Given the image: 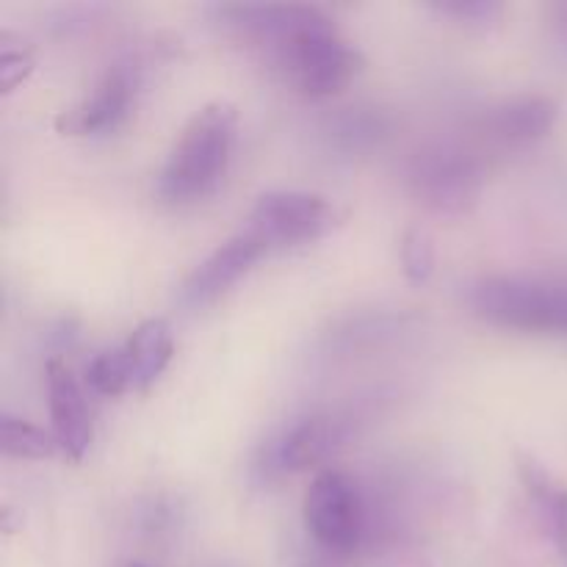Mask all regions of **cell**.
Returning <instances> with one entry per match:
<instances>
[{
  "label": "cell",
  "instance_id": "1",
  "mask_svg": "<svg viewBox=\"0 0 567 567\" xmlns=\"http://www.w3.org/2000/svg\"><path fill=\"white\" fill-rule=\"evenodd\" d=\"M214 14L227 33L264 50L305 97H332L363 70L360 50L316 6L221 3Z\"/></svg>",
  "mask_w": 567,
  "mask_h": 567
},
{
  "label": "cell",
  "instance_id": "2",
  "mask_svg": "<svg viewBox=\"0 0 567 567\" xmlns=\"http://www.w3.org/2000/svg\"><path fill=\"white\" fill-rule=\"evenodd\" d=\"M238 111L227 100L203 105L177 136L158 175V194L172 205L208 197L225 177L236 144Z\"/></svg>",
  "mask_w": 567,
  "mask_h": 567
},
{
  "label": "cell",
  "instance_id": "3",
  "mask_svg": "<svg viewBox=\"0 0 567 567\" xmlns=\"http://www.w3.org/2000/svg\"><path fill=\"white\" fill-rule=\"evenodd\" d=\"M468 305L491 324L567 336V271L480 277L471 286Z\"/></svg>",
  "mask_w": 567,
  "mask_h": 567
},
{
  "label": "cell",
  "instance_id": "4",
  "mask_svg": "<svg viewBox=\"0 0 567 567\" xmlns=\"http://www.w3.org/2000/svg\"><path fill=\"white\" fill-rule=\"evenodd\" d=\"M408 188L435 214H465L485 186V169L474 153L454 144H430L408 161Z\"/></svg>",
  "mask_w": 567,
  "mask_h": 567
},
{
  "label": "cell",
  "instance_id": "5",
  "mask_svg": "<svg viewBox=\"0 0 567 567\" xmlns=\"http://www.w3.org/2000/svg\"><path fill=\"white\" fill-rule=\"evenodd\" d=\"M338 221V208L313 192H266L252 205L244 230L252 233L266 249L297 247L330 233Z\"/></svg>",
  "mask_w": 567,
  "mask_h": 567
},
{
  "label": "cell",
  "instance_id": "6",
  "mask_svg": "<svg viewBox=\"0 0 567 567\" xmlns=\"http://www.w3.org/2000/svg\"><path fill=\"white\" fill-rule=\"evenodd\" d=\"M305 526L327 551L349 554L365 532V504L358 485L341 471H321L305 493Z\"/></svg>",
  "mask_w": 567,
  "mask_h": 567
},
{
  "label": "cell",
  "instance_id": "7",
  "mask_svg": "<svg viewBox=\"0 0 567 567\" xmlns=\"http://www.w3.org/2000/svg\"><path fill=\"white\" fill-rule=\"evenodd\" d=\"M142 59L122 55L105 70L89 97L55 116V131L64 136H92V133L116 131L131 116L142 86Z\"/></svg>",
  "mask_w": 567,
  "mask_h": 567
},
{
  "label": "cell",
  "instance_id": "8",
  "mask_svg": "<svg viewBox=\"0 0 567 567\" xmlns=\"http://www.w3.org/2000/svg\"><path fill=\"white\" fill-rule=\"evenodd\" d=\"M269 249L258 241L249 230H238L225 244L214 249L192 275L186 277L181 288V302L199 308V305L214 302L225 291H230L255 264H258Z\"/></svg>",
  "mask_w": 567,
  "mask_h": 567
},
{
  "label": "cell",
  "instance_id": "9",
  "mask_svg": "<svg viewBox=\"0 0 567 567\" xmlns=\"http://www.w3.org/2000/svg\"><path fill=\"white\" fill-rule=\"evenodd\" d=\"M347 441V424L332 415H310L288 426L269 449H266V471L291 474V471L313 468L324 463L341 443Z\"/></svg>",
  "mask_w": 567,
  "mask_h": 567
},
{
  "label": "cell",
  "instance_id": "10",
  "mask_svg": "<svg viewBox=\"0 0 567 567\" xmlns=\"http://www.w3.org/2000/svg\"><path fill=\"white\" fill-rule=\"evenodd\" d=\"M48 404L53 421V437L70 460L86 457L92 446V419H89L86 396L64 360L48 363Z\"/></svg>",
  "mask_w": 567,
  "mask_h": 567
},
{
  "label": "cell",
  "instance_id": "11",
  "mask_svg": "<svg viewBox=\"0 0 567 567\" xmlns=\"http://www.w3.org/2000/svg\"><path fill=\"white\" fill-rule=\"evenodd\" d=\"M559 120V103L548 94H518L487 114V131L504 144H529L548 136Z\"/></svg>",
  "mask_w": 567,
  "mask_h": 567
},
{
  "label": "cell",
  "instance_id": "12",
  "mask_svg": "<svg viewBox=\"0 0 567 567\" xmlns=\"http://www.w3.org/2000/svg\"><path fill=\"white\" fill-rule=\"evenodd\" d=\"M127 358L133 369V385L147 388L164 374L169 365L172 352H175V338H172L169 321L147 319L131 332L125 341Z\"/></svg>",
  "mask_w": 567,
  "mask_h": 567
},
{
  "label": "cell",
  "instance_id": "13",
  "mask_svg": "<svg viewBox=\"0 0 567 567\" xmlns=\"http://www.w3.org/2000/svg\"><path fill=\"white\" fill-rule=\"evenodd\" d=\"M388 133V120L377 109H343L330 120V138L347 153H363L380 144Z\"/></svg>",
  "mask_w": 567,
  "mask_h": 567
},
{
  "label": "cell",
  "instance_id": "14",
  "mask_svg": "<svg viewBox=\"0 0 567 567\" xmlns=\"http://www.w3.org/2000/svg\"><path fill=\"white\" fill-rule=\"evenodd\" d=\"M0 449L9 457L50 460L55 454V449H59V443H55L53 435L39 430V426L3 413L0 415Z\"/></svg>",
  "mask_w": 567,
  "mask_h": 567
},
{
  "label": "cell",
  "instance_id": "15",
  "mask_svg": "<svg viewBox=\"0 0 567 567\" xmlns=\"http://www.w3.org/2000/svg\"><path fill=\"white\" fill-rule=\"evenodd\" d=\"M86 380L92 385V391L100 393V396H122L125 391L136 388L133 385V369L125 343L116 349H109V352H100L89 363Z\"/></svg>",
  "mask_w": 567,
  "mask_h": 567
},
{
  "label": "cell",
  "instance_id": "16",
  "mask_svg": "<svg viewBox=\"0 0 567 567\" xmlns=\"http://www.w3.org/2000/svg\"><path fill=\"white\" fill-rule=\"evenodd\" d=\"M402 269L408 280L426 282L435 271V241L424 227H410L402 236Z\"/></svg>",
  "mask_w": 567,
  "mask_h": 567
},
{
  "label": "cell",
  "instance_id": "17",
  "mask_svg": "<svg viewBox=\"0 0 567 567\" xmlns=\"http://www.w3.org/2000/svg\"><path fill=\"white\" fill-rule=\"evenodd\" d=\"M33 72V53L22 42H9V33H0V92L9 94Z\"/></svg>",
  "mask_w": 567,
  "mask_h": 567
},
{
  "label": "cell",
  "instance_id": "18",
  "mask_svg": "<svg viewBox=\"0 0 567 567\" xmlns=\"http://www.w3.org/2000/svg\"><path fill=\"white\" fill-rule=\"evenodd\" d=\"M432 9L446 17H454V20L465 22V25L480 28L493 25L504 14V6L496 3V0H449V3H435Z\"/></svg>",
  "mask_w": 567,
  "mask_h": 567
},
{
  "label": "cell",
  "instance_id": "19",
  "mask_svg": "<svg viewBox=\"0 0 567 567\" xmlns=\"http://www.w3.org/2000/svg\"><path fill=\"white\" fill-rule=\"evenodd\" d=\"M548 33L559 59L567 61V3L548 6Z\"/></svg>",
  "mask_w": 567,
  "mask_h": 567
},
{
  "label": "cell",
  "instance_id": "20",
  "mask_svg": "<svg viewBox=\"0 0 567 567\" xmlns=\"http://www.w3.org/2000/svg\"><path fill=\"white\" fill-rule=\"evenodd\" d=\"M548 529V535H551L554 546H557V554H559V563L563 567H567V507L559 509V513H554L551 518L543 520Z\"/></svg>",
  "mask_w": 567,
  "mask_h": 567
},
{
  "label": "cell",
  "instance_id": "21",
  "mask_svg": "<svg viewBox=\"0 0 567 567\" xmlns=\"http://www.w3.org/2000/svg\"><path fill=\"white\" fill-rule=\"evenodd\" d=\"M131 567H144V565H131Z\"/></svg>",
  "mask_w": 567,
  "mask_h": 567
}]
</instances>
